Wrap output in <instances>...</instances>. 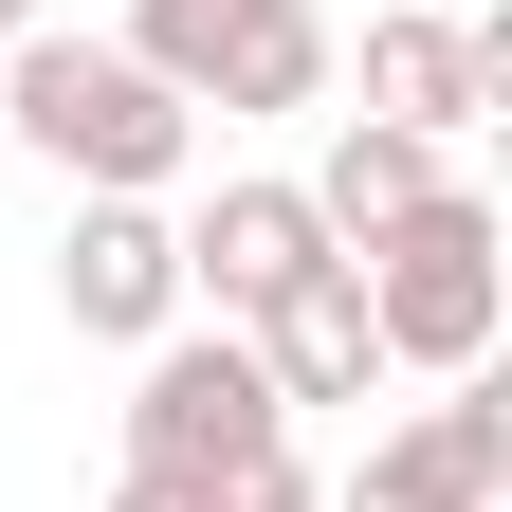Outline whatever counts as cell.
I'll return each mask as SVG.
<instances>
[{
	"mask_svg": "<svg viewBox=\"0 0 512 512\" xmlns=\"http://www.w3.org/2000/svg\"><path fill=\"white\" fill-rule=\"evenodd\" d=\"M256 366H275V403H293V421L384 384V330H366V275H348V256H330V275H293L275 311H256Z\"/></svg>",
	"mask_w": 512,
	"mask_h": 512,
	"instance_id": "9c48e42d",
	"label": "cell"
},
{
	"mask_svg": "<svg viewBox=\"0 0 512 512\" xmlns=\"http://www.w3.org/2000/svg\"><path fill=\"white\" fill-rule=\"evenodd\" d=\"M476 110H512V19L384 0V19H366V128H421V147H458Z\"/></svg>",
	"mask_w": 512,
	"mask_h": 512,
	"instance_id": "8992f818",
	"label": "cell"
},
{
	"mask_svg": "<svg viewBox=\"0 0 512 512\" xmlns=\"http://www.w3.org/2000/svg\"><path fill=\"white\" fill-rule=\"evenodd\" d=\"M128 55L183 92V110H220V128H275V110H330V19L311 0H128Z\"/></svg>",
	"mask_w": 512,
	"mask_h": 512,
	"instance_id": "3957f363",
	"label": "cell"
},
{
	"mask_svg": "<svg viewBox=\"0 0 512 512\" xmlns=\"http://www.w3.org/2000/svg\"><path fill=\"white\" fill-rule=\"evenodd\" d=\"M183 238V311H220V330H256L293 275H330V220H311V183H202V220Z\"/></svg>",
	"mask_w": 512,
	"mask_h": 512,
	"instance_id": "52a82bcc",
	"label": "cell"
},
{
	"mask_svg": "<svg viewBox=\"0 0 512 512\" xmlns=\"http://www.w3.org/2000/svg\"><path fill=\"white\" fill-rule=\"evenodd\" d=\"M37 19H55V0H0V55H19V37H37Z\"/></svg>",
	"mask_w": 512,
	"mask_h": 512,
	"instance_id": "4fadbf2b",
	"label": "cell"
},
{
	"mask_svg": "<svg viewBox=\"0 0 512 512\" xmlns=\"http://www.w3.org/2000/svg\"><path fill=\"white\" fill-rule=\"evenodd\" d=\"M110 512H202V494H183V476H147V458H128V476H110Z\"/></svg>",
	"mask_w": 512,
	"mask_h": 512,
	"instance_id": "7c38bea8",
	"label": "cell"
},
{
	"mask_svg": "<svg viewBox=\"0 0 512 512\" xmlns=\"http://www.w3.org/2000/svg\"><path fill=\"white\" fill-rule=\"evenodd\" d=\"M439 183H458V165H439L421 128H366V110H330V147H311V220H330V256H366L384 220H421Z\"/></svg>",
	"mask_w": 512,
	"mask_h": 512,
	"instance_id": "30bf717a",
	"label": "cell"
},
{
	"mask_svg": "<svg viewBox=\"0 0 512 512\" xmlns=\"http://www.w3.org/2000/svg\"><path fill=\"white\" fill-rule=\"evenodd\" d=\"M55 311H74L92 348L183 330V238H165V202H74V238H55Z\"/></svg>",
	"mask_w": 512,
	"mask_h": 512,
	"instance_id": "ba28073f",
	"label": "cell"
},
{
	"mask_svg": "<svg viewBox=\"0 0 512 512\" xmlns=\"http://www.w3.org/2000/svg\"><path fill=\"white\" fill-rule=\"evenodd\" d=\"M256 439H293V403H275V366H256V330H147L128 458H147V476H220V458H256Z\"/></svg>",
	"mask_w": 512,
	"mask_h": 512,
	"instance_id": "277c9868",
	"label": "cell"
},
{
	"mask_svg": "<svg viewBox=\"0 0 512 512\" xmlns=\"http://www.w3.org/2000/svg\"><path fill=\"white\" fill-rule=\"evenodd\" d=\"M0 128H19L74 202H165V183L202 165V110H183L128 37H74V19H37L0 55Z\"/></svg>",
	"mask_w": 512,
	"mask_h": 512,
	"instance_id": "6da1fadb",
	"label": "cell"
},
{
	"mask_svg": "<svg viewBox=\"0 0 512 512\" xmlns=\"http://www.w3.org/2000/svg\"><path fill=\"white\" fill-rule=\"evenodd\" d=\"M494 494H512V384L476 366V384H439L421 421H384L330 512H494Z\"/></svg>",
	"mask_w": 512,
	"mask_h": 512,
	"instance_id": "5b68a950",
	"label": "cell"
},
{
	"mask_svg": "<svg viewBox=\"0 0 512 512\" xmlns=\"http://www.w3.org/2000/svg\"><path fill=\"white\" fill-rule=\"evenodd\" d=\"M348 275H366L384 366H421V384H476V366H494V330H512V220L476 202V183H439L421 220H384Z\"/></svg>",
	"mask_w": 512,
	"mask_h": 512,
	"instance_id": "7a4b0ae2",
	"label": "cell"
},
{
	"mask_svg": "<svg viewBox=\"0 0 512 512\" xmlns=\"http://www.w3.org/2000/svg\"><path fill=\"white\" fill-rule=\"evenodd\" d=\"M202 512H311V458L293 439H256V458H220V476H183Z\"/></svg>",
	"mask_w": 512,
	"mask_h": 512,
	"instance_id": "8fae6325",
	"label": "cell"
}]
</instances>
